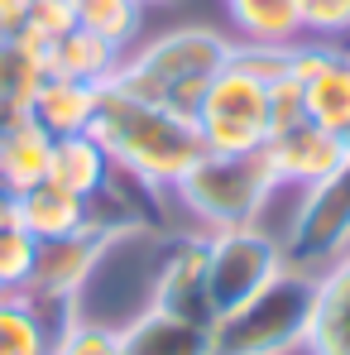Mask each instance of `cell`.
I'll return each instance as SVG.
<instances>
[{
	"mask_svg": "<svg viewBox=\"0 0 350 355\" xmlns=\"http://www.w3.org/2000/svg\"><path fill=\"white\" fill-rule=\"evenodd\" d=\"M307 120V106H302V87L292 77V67L283 62L274 77H269V135H283L292 125Z\"/></svg>",
	"mask_w": 350,
	"mask_h": 355,
	"instance_id": "obj_25",
	"label": "cell"
},
{
	"mask_svg": "<svg viewBox=\"0 0 350 355\" xmlns=\"http://www.w3.org/2000/svg\"><path fill=\"white\" fill-rule=\"evenodd\" d=\"M49 154H53V135L24 111L10 130H0V187L10 197L39 187L49 178Z\"/></svg>",
	"mask_w": 350,
	"mask_h": 355,
	"instance_id": "obj_15",
	"label": "cell"
},
{
	"mask_svg": "<svg viewBox=\"0 0 350 355\" xmlns=\"http://www.w3.org/2000/svg\"><path fill=\"white\" fill-rule=\"evenodd\" d=\"M0 39H5V34H0Z\"/></svg>",
	"mask_w": 350,
	"mask_h": 355,
	"instance_id": "obj_32",
	"label": "cell"
},
{
	"mask_svg": "<svg viewBox=\"0 0 350 355\" xmlns=\"http://www.w3.org/2000/svg\"><path fill=\"white\" fill-rule=\"evenodd\" d=\"M67 29H77V5H72V0H34L29 15H24V24H19L15 34L34 39L39 49H53Z\"/></svg>",
	"mask_w": 350,
	"mask_h": 355,
	"instance_id": "obj_24",
	"label": "cell"
},
{
	"mask_svg": "<svg viewBox=\"0 0 350 355\" xmlns=\"http://www.w3.org/2000/svg\"><path fill=\"white\" fill-rule=\"evenodd\" d=\"M87 135H96L101 149L111 154L116 173H125L144 192H173L177 178L207 154L202 130L187 111L139 101V96L120 92L116 82L101 87V101H96Z\"/></svg>",
	"mask_w": 350,
	"mask_h": 355,
	"instance_id": "obj_1",
	"label": "cell"
},
{
	"mask_svg": "<svg viewBox=\"0 0 350 355\" xmlns=\"http://www.w3.org/2000/svg\"><path fill=\"white\" fill-rule=\"evenodd\" d=\"M283 62H288V49L235 44L231 62L211 77L192 116L211 154H259L269 144V77Z\"/></svg>",
	"mask_w": 350,
	"mask_h": 355,
	"instance_id": "obj_3",
	"label": "cell"
},
{
	"mask_svg": "<svg viewBox=\"0 0 350 355\" xmlns=\"http://www.w3.org/2000/svg\"><path fill=\"white\" fill-rule=\"evenodd\" d=\"M134 231H139V226H134ZM116 236H125V231L91 216V226H82L77 236L44 240V245L34 250V269H29L24 297H34L39 307L67 317V312L87 297V288H91V279H96V269H101V259H106V250H111Z\"/></svg>",
	"mask_w": 350,
	"mask_h": 355,
	"instance_id": "obj_8",
	"label": "cell"
},
{
	"mask_svg": "<svg viewBox=\"0 0 350 355\" xmlns=\"http://www.w3.org/2000/svg\"><path fill=\"white\" fill-rule=\"evenodd\" d=\"M53 355H125L120 351V327L87 317V312H67L53 336Z\"/></svg>",
	"mask_w": 350,
	"mask_h": 355,
	"instance_id": "obj_22",
	"label": "cell"
},
{
	"mask_svg": "<svg viewBox=\"0 0 350 355\" xmlns=\"http://www.w3.org/2000/svg\"><path fill=\"white\" fill-rule=\"evenodd\" d=\"M15 221L44 245V240L77 236L82 226H91V202L62 192V187H53V182L44 178L39 187H29V192L15 197Z\"/></svg>",
	"mask_w": 350,
	"mask_h": 355,
	"instance_id": "obj_16",
	"label": "cell"
},
{
	"mask_svg": "<svg viewBox=\"0 0 350 355\" xmlns=\"http://www.w3.org/2000/svg\"><path fill=\"white\" fill-rule=\"evenodd\" d=\"M77 5V24L91 29L96 39L116 44L120 53H130L139 24H144V0H72Z\"/></svg>",
	"mask_w": 350,
	"mask_h": 355,
	"instance_id": "obj_21",
	"label": "cell"
},
{
	"mask_svg": "<svg viewBox=\"0 0 350 355\" xmlns=\"http://www.w3.org/2000/svg\"><path fill=\"white\" fill-rule=\"evenodd\" d=\"M29 5H34V0H0V34H15V29L24 24Z\"/></svg>",
	"mask_w": 350,
	"mask_h": 355,
	"instance_id": "obj_27",
	"label": "cell"
},
{
	"mask_svg": "<svg viewBox=\"0 0 350 355\" xmlns=\"http://www.w3.org/2000/svg\"><path fill=\"white\" fill-rule=\"evenodd\" d=\"M144 5H168V0H144Z\"/></svg>",
	"mask_w": 350,
	"mask_h": 355,
	"instance_id": "obj_31",
	"label": "cell"
},
{
	"mask_svg": "<svg viewBox=\"0 0 350 355\" xmlns=\"http://www.w3.org/2000/svg\"><path fill=\"white\" fill-rule=\"evenodd\" d=\"M19 116H24V106H19L15 96H5V92H0V130H10Z\"/></svg>",
	"mask_w": 350,
	"mask_h": 355,
	"instance_id": "obj_28",
	"label": "cell"
},
{
	"mask_svg": "<svg viewBox=\"0 0 350 355\" xmlns=\"http://www.w3.org/2000/svg\"><path fill=\"white\" fill-rule=\"evenodd\" d=\"M283 264L302 274H322L350 250V159L322 182L302 187V202L283 231Z\"/></svg>",
	"mask_w": 350,
	"mask_h": 355,
	"instance_id": "obj_7",
	"label": "cell"
},
{
	"mask_svg": "<svg viewBox=\"0 0 350 355\" xmlns=\"http://www.w3.org/2000/svg\"><path fill=\"white\" fill-rule=\"evenodd\" d=\"M341 139H346V159H350V130H346V135H341Z\"/></svg>",
	"mask_w": 350,
	"mask_h": 355,
	"instance_id": "obj_30",
	"label": "cell"
},
{
	"mask_svg": "<svg viewBox=\"0 0 350 355\" xmlns=\"http://www.w3.org/2000/svg\"><path fill=\"white\" fill-rule=\"evenodd\" d=\"M58 312L24 293H0V355H53Z\"/></svg>",
	"mask_w": 350,
	"mask_h": 355,
	"instance_id": "obj_18",
	"label": "cell"
},
{
	"mask_svg": "<svg viewBox=\"0 0 350 355\" xmlns=\"http://www.w3.org/2000/svg\"><path fill=\"white\" fill-rule=\"evenodd\" d=\"M34 250H39V240L19 221L0 226V293H24L29 269H34Z\"/></svg>",
	"mask_w": 350,
	"mask_h": 355,
	"instance_id": "obj_23",
	"label": "cell"
},
{
	"mask_svg": "<svg viewBox=\"0 0 350 355\" xmlns=\"http://www.w3.org/2000/svg\"><path fill=\"white\" fill-rule=\"evenodd\" d=\"M96 101H101V87L91 82H72V77H44L34 101H29V116L39 120L53 139L58 135H82L91 130V116H96Z\"/></svg>",
	"mask_w": 350,
	"mask_h": 355,
	"instance_id": "obj_17",
	"label": "cell"
},
{
	"mask_svg": "<svg viewBox=\"0 0 350 355\" xmlns=\"http://www.w3.org/2000/svg\"><path fill=\"white\" fill-rule=\"evenodd\" d=\"M302 5V29L317 39H341L350 34V0H297Z\"/></svg>",
	"mask_w": 350,
	"mask_h": 355,
	"instance_id": "obj_26",
	"label": "cell"
},
{
	"mask_svg": "<svg viewBox=\"0 0 350 355\" xmlns=\"http://www.w3.org/2000/svg\"><path fill=\"white\" fill-rule=\"evenodd\" d=\"M144 307L187 317L197 327H216L211 302H207V236H182L159 254V269L149 274Z\"/></svg>",
	"mask_w": 350,
	"mask_h": 355,
	"instance_id": "obj_10",
	"label": "cell"
},
{
	"mask_svg": "<svg viewBox=\"0 0 350 355\" xmlns=\"http://www.w3.org/2000/svg\"><path fill=\"white\" fill-rule=\"evenodd\" d=\"M49 182L82 197V202H96L111 182H116V164L111 154L101 149L96 135H58L53 139V154H49Z\"/></svg>",
	"mask_w": 350,
	"mask_h": 355,
	"instance_id": "obj_13",
	"label": "cell"
},
{
	"mask_svg": "<svg viewBox=\"0 0 350 355\" xmlns=\"http://www.w3.org/2000/svg\"><path fill=\"white\" fill-rule=\"evenodd\" d=\"M226 5H231V19H235V29L245 34V44L292 49V44L307 34L297 0H226Z\"/></svg>",
	"mask_w": 350,
	"mask_h": 355,
	"instance_id": "obj_20",
	"label": "cell"
},
{
	"mask_svg": "<svg viewBox=\"0 0 350 355\" xmlns=\"http://www.w3.org/2000/svg\"><path fill=\"white\" fill-rule=\"evenodd\" d=\"M274 192H279V178L269 168L264 149L259 154H211L207 149L173 187V197L207 231L259 226V211L269 207Z\"/></svg>",
	"mask_w": 350,
	"mask_h": 355,
	"instance_id": "obj_5",
	"label": "cell"
},
{
	"mask_svg": "<svg viewBox=\"0 0 350 355\" xmlns=\"http://www.w3.org/2000/svg\"><path fill=\"white\" fill-rule=\"evenodd\" d=\"M307 355H350V250L317 274Z\"/></svg>",
	"mask_w": 350,
	"mask_h": 355,
	"instance_id": "obj_14",
	"label": "cell"
},
{
	"mask_svg": "<svg viewBox=\"0 0 350 355\" xmlns=\"http://www.w3.org/2000/svg\"><path fill=\"white\" fill-rule=\"evenodd\" d=\"M312 302H317V274L283 269L274 284H264L250 302H240L211 327L216 355H292L307 351L312 331Z\"/></svg>",
	"mask_w": 350,
	"mask_h": 355,
	"instance_id": "obj_4",
	"label": "cell"
},
{
	"mask_svg": "<svg viewBox=\"0 0 350 355\" xmlns=\"http://www.w3.org/2000/svg\"><path fill=\"white\" fill-rule=\"evenodd\" d=\"M288 67L302 87V106L307 120H317L322 130H350V53L317 39V44H292Z\"/></svg>",
	"mask_w": 350,
	"mask_h": 355,
	"instance_id": "obj_9",
	"label": "cell"
},
{
	"mask_svg": "<svg viewBox=\"0 0 350 355\" xmlns=\"http://www.w3.org/2000/svg\"><path fill=\"white\" fill-rule=\"evenodd\" d=\"M10 221H15V197L0 187V226H10Z\"/></svg>",
	"mask_w": 350,
	"mask_h": 355,
	"instance_id": "obj_29",
	"label": "cell"
},
{
	"mask_svg": "<svg viewBox=\"0 0 350 355\" xmlns=\"http://www.w3.org/2000/svg\"><path fill=\"white\" fill-rule=\"evenodd\" d=\"M264 159L279 178V187L292 182V187H312L326 173H336L346 164V139L336 130H322L317 120H302L283 135H269L264 144Z\"/></svg>",
	"mask_w": 350,
	"mask_h": 355,
	"instance_id": "obj_11",
	"label": "cell"
},
{
	"mask_svg": "<svg viewBox=\"0 0 350 355\" xmlns=\"http://www.w3.org/2000/svg\"><path fill=\"white\" fill-rule=\"evenodd\" d=\"M283 245L259 231V226H231V231H207V302L211 317L221 322L240 302L259 293L283 274Z\"/></svg>",
	"mask_w": 350,
	"mask_h": 355,
	"instance_id": "obj_6",
	"label": "cell"
},
{
	"mask_svg": "<svg viewBox=\"0 0 350 355\" xmlns=\"http://www.w3.org/2000/svg\"><path fill=\"white\" fill-rule=\"evenodd\" d=\"M120 351L125 355H216L211 327H197L187 317L139 307L130 322H120Z\"/></svg>",
	"mask_w": 350,
	"mask_h": 355,
	"instance_id": "obj_12",
	"label": "cell"
},
{
	"mask_svg": "<svg viewBox=\"0 0 350 355\" xmlns=\"http://www.w3.org/2000/svg\"><path fill=\"white\" fill-rule=\"evenodd\" d=\"M231 53L235 44L226 34H216L207 24H177L168 34L149 39L144 49L125 53L111 82L120 92L139 96V101H159V106L197 116L211 77L231 62Z\"/></svg>",
	"mask_w": 350,
	"mask_h": 355,
	"instance_id": "obj_2",
	"label": "cell"
},
{
	"mask_svg": "<svg viewBox=\"0 0 350 355\" xmlns=\"http://www.w3.org/2000/svg\"><path fill=\"white\" fill-rule=\"evenodd\" d=\"M120 53L116 44H106V39H96L91 29H67L58 44L49 49V72L53 77H72V82H91V87H106L111 77H116L120 67Z\"/></svg>",
	"mask_w": 350,
	"mask_h": 355,
	"instance_id": "obj_19",
	"label": "cell"
}]
</instances>
